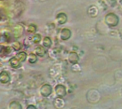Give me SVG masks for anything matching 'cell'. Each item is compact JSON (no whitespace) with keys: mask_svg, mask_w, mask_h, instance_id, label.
I'll return each instance as SVG.
<instances>
[{"mask_svg":"<svg viewBox=\"0 0 122 109\" xmlns=\"http://www.w3.org/2000/svg\"><path fill=\"white\" fill-rule=\"evenodd\" d=\"M104 22L109 27H116L119 23V18L116 14L111 12L104 16Z\"/></svg>","mask_w":122,"mask_h":109,"instance_id":"cell-1","label":"cell"},{"mask_svg":"<svg viewBox=\"0 0 122 109\" xmlns=\"http://www.w3.org/2000/svg\"><path fill=\"white\" fill-rule=\"evenodd\" d=\"M52 91H52L51 86L48 84H44L43 86H41L40 89V94L44 98H47L51 94H52Z\"/></svg>","mask_w":122,"mask_h":109,"instance_id":"cell-2","label":"cell"},{"mask_svg":"<svg viewBox=\"0 0 122 109\" xmlns=\"http://www.w3.org/2000/svg\"><path fill=\"white\" fill-rule=\"evenodd\" d=\"M86 97H87V101L89 102L94 104V103H97L99 101L101 96L98 91H97V92L95 93V95H93V91L92 89L89 91H88Z\"/></svg>","mask_w":122,"mask_h":109,"instance_id":"cell-3","label":"cell"},{"mask_svg":"<svg viewBox=\"0 0 122 109\" xmlns=\"http://www.w3.org/2000/svg\"><path fill=\"white\" fill-rule=\"evenodd\" d=\"M54 91H55V94L56 95V96L58 97H64L66 95V87L62 85V84H58L55 86V89H54Z\"/></svg>","mask_w":122,"mask_h":109,"instance_id":"cell-4","label":"cell"},{"mask_svg":"<svg viewBox=\"0 0 122 109\" xmlns=\"http://www.w3.org/2000/svg\"><path fill=\"white\" fill-rule=\"evenodd\" d=\"M53 106L56 109H63L66 106V102L61 97H56L53 100Z\"/></svg>","mask_w":122,"mask_h":109,"instance_id":"cell-5","label":"cell"},{"mask_svg":"<svg viewBox=\"0 0 122 109\" xmlns=\"http://www.w3.org/2000/svg\"><path fill=\"white\" fill-rule=\"evenodd\" d=\"M68 60L72 64H76V63H78V61L79 60V56L77 53H76L74 51H71L69 53V54L68 56Z\"/></svg>","mask_w":122,"mask_h":109,"instance_id":"cell-6","label":"cell"},{"mask_svg":"<svg viewBox=\"0 0 122 109\" xmlns=\"http://www.w3.org/2000/svg\"><path fill=\"white\" fill-rule=\"evenodd\" d=\"M71 36V31L69 29H63L60 33V37L62 40L66 41Z\"/></svg>","mask_w":122,"mask_h":109,"instance_id":"cell-7","label":"cell"},{"mask_svg":"<svg viewBox=\"0 0 122 109\" xmlns=\"http://www.w3.org/2000/svg\"><path fill=\"white\" fill-rule=\"evenodd\" d=\"M88 14L92 17V18H95L98 16V13H99V9L98 8L94 6V5H92L89 7L88 11H87Z\"/></svg>","mask_w":122,"mask_h":109,"instance_id":"cell-8","label":"cell"},{"mask_svg":"<svg viewBox=\"0 0 122 109\" xmlns=\"http://www.w3.org/2000/svg\"><path fill=\"white\" fill-rule=\"evenodd\" d=\"M10 81V76L7 72L3 71L0 74V82L1 84H7Z\"/></svg>","mask_w":122,"mask_h":109,"instance_id":"cell-9","label":"cell"},{"mask_svg":"<svg viewBox=\"0 0 122 109\" xmlns=\"http://www.w3.org/2000/svg\"><path fill=\"white\" fill-rule=\"evenodd\" d=\"M56 21L59 24H64L67 21V16L64 13H59L56 16Z\"/></svg>","mask_w":122,"mask_h":109,"instance_id":"cell-10","label":"cell"},{"mask_svg":"<svg viewBox=\"0 0 122 109\" xmlns=\"http://www.w3.org/2000/svg\"><path fill=\"white\" fill-rule=\"evenodd\" d=\"M9 109H22V106L21 104L17 101H12L11 102L9 103V106H8Z\"/></svg>","mask_w":122,"mask_h":109,"instance_id":"cell-11","label":"cell"},{"mask_svg":"<svg viewBox=\"0 0 122 109\" xmlns=\"http://www.w3.org/2000/svg\"><path fill=\"white\" fill-rule=\"evenodd\" d=\"M10 64L13 68H19L21 66V62L14 56L10 60Z\"/></svg>","mask_w":122,"mask_h":109,"instance_id":"cell-12","label":"cell"},{"mask_svg":"<svg viewBox=\"0 0 122 109\" xmlns=\"http://www.w3.org/2000/svg\"><path fill=\"white\" fill-rule=\"evenodd\" d=\"M35 52H36V54H37L39 56L42 57V56H44L45 55V54H46V50H45V49H44L42 46H38V47L36 49Z\"/></svg>","mask_w":122,"mask_h":109,"instance_id":"cell-13","label":"cell"},{"mask_svg":"<svg viewBox=\"0 0 122 109\" xmlns=\"http://www.w3.org/2000/svg\"><path fill=\"white\" fill-rule=\"evenodd\" d=\"M20 62H22V61H25V59H26V57H27V56H26V54L25 53V52H20V53H19L16 56H15Z\"/></svg>","mask_w":122,"mask_h":109,"instance_id":"cell-14","label":"cell"},{"mask_svg":"<svg viewBox=\"0 0 122 109\" xmlns=\"http://www.w3.org/2000/svg\"><path fill=\"white\" fill-rule=\"evenodd\" d=\"M37 60V58H36V56L34 54H30L29 56V62L30 64H34L36 61Z\"/></svg>","mask_w":122,"mask_h":109,"instance_id":"cell-15","label":"cell"},{"mask_svg":"<svg viewBox=\"0 0 122 109\" xmlns=\"http://www.w3.org/2000/svg\"><path fill=\"white\" fill-rule=\"evenodd\" d=\"M71 70L74 72H79L81 71V66H79V64L78 63L74 64L71 66Z\"/></svg>","mask_w":122,"mask_h":109,"instance_id":"cell-16","label":"cell"},{"mask_svg":"<svg viewBox=\"0 0 122 109\" xmlns=\"http://www.w3.org/2000/svg\"><path fill=\"white\" fill-rule=\"evenodd\" d=\"M51 44V39L49 38H48V37H45L44 39V46L48 48V47H50Z\"/></svg>","mask_w":122,"mask_h":109,"instance_id":"cell-17","label":"cell"},{"mask_svg":"<svg viewBox=\"0 0 122 109\" xmlns=\"http://www.w3.org/2000/svg\"><path fill=\"white\" fill-rule=\"evenodd\" d=\"M32 40H33V42L34 44H37L41 41V36L39 34H35L32 37Z\"/></svg>","mask_w":122,"mask_h":109,"instance_id":"cell-18","label":"cell"},{"mask_svg":"<svg viewBox=\"0 0 122 109\" xmlns=\"http://www.w3.org/2000/svg\"><path fill=\"white\" fill-rule=\"evenodd\" d=\"M12 47H13L14 49H16V50H19V49H20V48H21V45H20L19 43H17V42H14V43L13 44V45H12Z\"/></svg>","mask_w":122,"mask_h":109,"instance_id":"cell-19","label":"cell"},{"mask_svg":"<svg viewBox=\"0 0 122 109\" xmlns=\"http://www.w3.org/2000/svg\"><path fill=\"white\" fill-rule=\"evenodd\" d=\"M36 30V26L34 25H30L28 28V31L29 32H34Z\"/></svg>","mask_w":122,"mask_h":109,"instance_id":"cell-20","label":"cell"},{"mask_svg":"<svg viewBox=\"0 0 122 109\" xmlns=\"http://www.w3.org/2000/svg\"><path fill=\"white\" fill-rule=\"evenodd\" d=\"M26 109H37V108H36L34 105L30 104V105H28V106H27V107L26 108Z\"/></svg>","mask_w":122,"mask_h":109,"instance_id":"cell-21","label":"cell"},{"mask_svg":"<svg viewBox=\"0 0 122 109\" xmlns=\"http://www.w3.org/2000/svg\"><path fill=\"white\" fill-rule=\"evenodd\" d=\"M2 71H3V70H2L1 69H0V74H1V73Z\"/></svg>","mask_w":122,"mask_h":109,"instance_id":"cell-22","label":"cell"},{"mask_svg":"<svg viewBox=\"0 0 122 109\" xmlns=\"http://www.w3.org/2000/svg\"><path fill=\"white\" fill-rule=\"evenodd\" d=\"M1 66H2V64H1V63L0 62V67H1Z\"/></svg>","mask_w":122,"mask_h":109,"instance_id":"cell-23","label":"cell"},{"mask_svg":"<svg viewBox=\"0 0 122 109\" xmlns=\"http://www.w3.org/2000/svg\"><path fill=\"white\" fill-rule=\"evenodd\" d=\"M1 51V46H0V51Z\"/></svg>","mask_w":122,"mask_h":109,"instance_id":"cell-24","label":"cell"},{"mask_svg":"<svg viewBox=\"0 0 122 109\" xmlns=\"http://www.w3.org/2000/svg\"><path fill=\"white\" fill-rule=\"evenodd\" d=\"M71 109H77V108H72Z\"/></svg>","mask_w":122,"mask_h":109,"instance_id":"cell-25","label":"cell"},{"mask_svg":"<svg viewBox=\"0 0 122 109\" xmlns=\"http://www.w3.org/2000/svg\"><path fill=\"white\" fill-rule=\"evenodd\" d=\"M41 1H44V0H41Z\"/></svg>","mask_w":122,"mask_h":109,"instance_id":"cell-26","label":"cell"}]
</instances>
